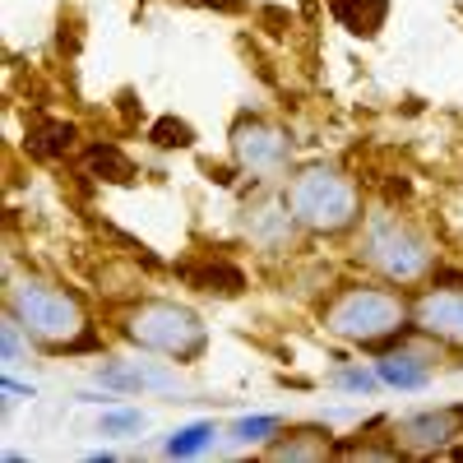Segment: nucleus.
Wrapping results in <instances>:
<instances>
[{
    "label": "nucleus",
    "instance_id": "22",
    "mask_svg": "<svg viewBox=\"0 0 463 463\" xmlns=\"http://www.w3.org/2000/svg\"><path fill=\"white\" fill-rule=\"evenodd\" d=\"M19 329H24V325L10 316V320H5V338H0V357H5V366H14V362L24 357V338H19Z\"/></svg>",
    "mask_w": 463,
    "mask_h": 463
},
{
    "label": "nucleus",
    "instance_id": "20",
    "mask_svg": "<svg viewBox=\"0 0 463 463\" xmlns=\"http://www.w3.org/2000/svg\"><path fill=\"white\" fill-rule=\"evenodd\" d=\"M334 384H338V390H347V394H375L380 390V375L375 371H362V366H347V371H338L334 375Z\"/></svg>",
    "mask_w": 463,
    "mask_h": 463
},
{
    "label": "nucleus",
    "instance_id": "10",
    "mask_svg": "<svg viewBox=\"0 0 463 463\" xmlns=\"http://www.w3.org/2000/svg\"><path fill=\"white\" fill-rule=\"evenodd\" d=\"M98 380L107 384V390H126V394H144V390L167 394V390H176V375L153 366V362H144V366L139 362H116V366H102Z\"/></svg>",
    "mask_w": 463,
    "mask_h": 463
},
{
    "label": "nucleus",
    "instance_id": "17",
    "mask_svg": "<svg viewBox=\"0 0 463 463\" xmlns=\"http://www.w3.org/2000/svg\"><path fill=\"white\" fill-rule=\"evenodd\" d=\"M148 139L158 148H190L195 144V130H190L185 121H176V116H158V121L148 126Z\"/></svg>",
    "mask_w": 463,
    "mask_h": 463
},
{
    "label": "nucleus",
    "instance_id": "12",
    "mask_svg": "<svg viewBox=\"0 0 463 463\" xmlns=\"http://www.w3.org/2000/svg\"><path fill=\"white\" fill-rule=\"evenodd\" d=\"M74 139H80V126L61 121V116H43V121L28 126V148L37 153V158H65V153L74 148Z\"/></svg>",
    "mask_w": 463,
    "mask_h": 463
},
{
    "label": "nucleus",
    "instance_id": "13",
    "mask_svg": "<svg viewBox=\"0 0 463 463\" xmlns=\"http://www.w3.org/2000/svg\"><path fill=\"white\" fill-rule=\"evenodd\" d=\"M84 172L98 176V181H111V185H130L135 181V163L116 144H107V139L84 148Z\"/></svg>",
    "mask_w": 463,
    "mask_h": 463
},
{
    "label": "nucleus",
    "instance_id": "15",
    "mask_svg": "<svg viewBox=\"0 0 463 463\" xmlns=\"http://www.w3.org/2000/svg\"><path fill=\"white\" fill-rule=\"evenodd\" d=\"M209 440H213V421H190V427H181V431L167 436L163 449H167L172 458H195V454L209 449Z\"/></svg>",
    "mask_w": 463,
    "mask_h": 463
},
{
    "label": "nucleus",
    "instance_id": "24",
    "mask_svg": "<svg viewBox=\"0 0 463 463\" xmlns=\"http://www.w3.org/2000/svg\"><path fill=\"white\" fill-rule=\"evenodd\" d=\"M5 394H14V399H33L28 384H14V380H5Z\"/></svg>",
    "mask_w": 463,
    "mask_h": 463
},
{
    "label": "nucleus",
    "instance_id": "8",
    "mask_svg": "<svg viewBox=\"0 0 463 463\" xmlns=\"http://www.w3.org/2000/svg\"><path fill=\"white\" fill-rule=\"evenodd\" d=\"M412 325H417V334H431L440 343L463 347V288L427 292L417 301V311H412Z\"/></svg>",
    "mask_w": 463,
    "mask_h": 463
},
{
    "label": "nucleus",
    "instance_id": "11",
    "mask_svg": "<svg viewBox=\"0 0 463 463\" xmlns=\"http://www.w3.org/2000/svg\"><path fill=\"white\" fill-rule=\"evenodd\" d=\"M329 14L353 37H375L390 14V0H329Z\"/></svg>",
    "mask_w": 463,
    "mask_h": 463
},
{
    "label": "nucleus",
    "instance_id": "2",
    "mask_svg": "<svg viewBox=\"0 0 463 463\" xmlns=\"http://www.w3.org/2000/svg\"><path fill=\"white\" fill-rule=\"evenodd\" d=\"M325 329L343 343H362V347L403 343L417 334V325H408V306L399 292L362 288V283L334 292V301L325 306Z\"/></svg>",
    "mask_w": 463,
    "mask_h": 463
},
{
    "label": "nucleus",
    "instance_id": "19",
    "mask_svg": "<svg viewBox=\"0 0 463 463\" xmlns=\"http://www.w3.org/2000/svg\"><path fill=\"white\" fill-rule=\"evenodd\" d=\"M325 449H329L325 431H311V440H283V445H274L269 454H274V458H320Z\"/></svg>",
    "mask_w": 463,
    "mask_h": 463
},
{
    "label": "nucleus",
    "instance_id": "14",
    "mask_svg": "<svg viewBox=\"0 0 463 463\" xmlns=\"http://www.w3.org/2000/svg\"><path fill=\"white\" fill-rule=\"evenodd\" d=\"M185 279L195 283L200 292H218V297H237L246 288V274L227 260H213V264H200V269H185Z\"/></svg>",
    "mask_w": 463,
    "mask_h": 463
},
{
    "label": "nucleus",
    "instance_id": "1",
    "mask_svg": "<svg viewBox=\"0 0 463 463\" xmlns=\"http://www.w3.org/2000/svg\"><path fill=\"white\" fill-rule=\"evenodd\" d=\"M10 316L43 343L52 357L80 353V347H98V338L89 334L80 297H70L65 288H52L43 279H24L19 288H10Z\"/></svg>",
    "mask_w": 463,
    "mask_h": 463
},
{
    "label": "nucleus",
    "instance_id": "4",
    "mask_svg": "<svg viewBox=\"0 0 463 463\" xmlns=\"http://www.w3.org/2000/svg\"><path fill=\"white\" fill-rule=\"evenodd\" d=\"M362 260L390 283H417L431 274V241L399 213H375L362 227Z\"/></svg>",
    "mask_w": 463,
    "mask_h": 463
},
{
    "label": "nucleus",
    "instance_id": "23",
    "mask_svg": "<svg viewBox=\"0 0 463 463\" xmlns=\"http://www.w3.org/2000/svg\"><path fill=\"white\" fill-rule=\"evenodd\" d=\"M200 5H209V10H218V14H241L246 0H200Z\"/></svg>",
    "mask_w": 463,
    "mask_h": 463
},
{
    "label": "nucleus",
    "instance_id": "7",
    "mask_svg": "<svg viewBox=\"0 0 463 463\" xmlns=\"http://www.w3.org/2000/svg\"><path fill=\"white\" fill-rule=\"evenodd\" d=\"M454 436H463V408H436V412H412L394 427V445L412 454H436Z\"/></svg>",
    "mask_w": 463,
    "mask_h": 463
},
{
    "label": "nucleus",
    "instance_id": "16",
    "mask_svg": "<svg viewBox=\"0 0 463 463\" xmlns=\"http://www.w3.org/2000/svg\"><path fill=\"white\" fill-rule=\"evenodd\" d=\"M292 213H279V209H269V213H260L255 218V241H264L269 250H279V246H288V237H292Z\"/></svg>",
    "mask_w": 463,
    "mask_h": 463
},
{
    "label": "nucleus",
    "instance_id": "5",
    "mask_svg": "<svg viewBox=\"0 0 463 463\" xmlns=\"http://www.w3.org/2000/svg\"><path fill=\"white\" fill-rule=\"evenodd\" d=\"M126 338L148 347V353H163L172 362H195L209 347V329L204 320L176 301H144L126 316Z\"/></svg>",
    "mask_w": 463,
    "mask_h": 463
},
{
    "label": "nucleus",
    "instance_id": "18",
    "mask_svg": "<svg viewBox=\"0 0 463 463\" xmlns=\"http://www.w3.org/2000/svg\"><path fill=\"white\" fill-rule=\"evenodd\" d=\"M279 431V417H241L237 427H232V440L237 445H260Z\"/></svg>",
    "mask_w": 463,
    "mask_h": 463
},
{
    "label": "nucleus",
    "instance_id": "3",
    "mask_svg": "<svg viewBox=\"0 0 463 463\" xmlns=\"http://www.w3.org/2000/svg\"><path fill=\"white\" fill-rule=\"evenodd\" d=\"M288 213L301 227L334 237V232H347L362 218V200H357V185L338 176L334 167H306L288 185Z\"/></svg>",
    "mask_w": 463,
    "mask_h": 463
},
{
    "label": "nucleus",
    "instance_id": "6",
    "mask_svg": "<svg viewBox=\"0 0 463 463\" xmlns=\"http://www.w3.org/2000/svg\"><path fill=\"white\" fill-rule=\"evenodd\" d=\"M232 153H237V163L246 172L279 176L292 158V144L279 126H269V121H237V130H232Z\"/></svg>",
    "mask_w": 463,
    "mask_h": 463
},
{
    "label": "nucleus",
    "instance_id": "9",
    "mask_svg": "<svg viewBox=\"0 0 463 463\" xmlns=\"http://www.w3.org/2000/svg\"><path fill=\"white\" fill-rule=\"evenodd\" d=\"M403 343H408V338H403ZM403 343L375 362V375L390 384V390H427L431 375H436V357L421 353V347H403Z\"/></svg>",
    "mask_w": 463,
    "mask_h": 463
},
{
    "label": "nucleus",
    "instance_id": "21",
    "mask_svg": "<svg viewBox=\"0 0 463 463\" xmlns=\"http://www.w3.org/2000/svg\"><path fill=\"white\" fill-rule=\"evenodd\" d=\"M139 427H144V412H135V408H126V412H102V421H98L102 436H126V431H139Z\"/></svg>",
    "mask_w": 463,
    "mask_h": 463
}]
</instances>
